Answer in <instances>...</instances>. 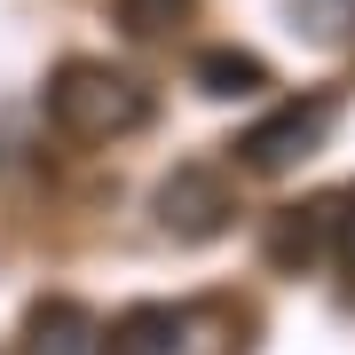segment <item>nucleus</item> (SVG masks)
<instances>
[{
	"instance_id": "obj_1",
	"label": "nucleus",
	"mask_w": 355,
	"mask_h": 355,
	"mask_svg": "<svg viewBox=\"0 0 355 355\" xmlns=\"http://www.w3.org/2000/svg\"><path fill=\"white\" fill-rule=\"evenodd\" d=\"M150 111H158L150 87H142L135 71H119V64H95V55H71V64H55V79H48V119H55L71 142L142 135Z\"/></svg>"
},
{
	"instance_id": "obj_2",
	"label": "nucleus",
	"mask_w": 355,
	"mask_h": 355,
	"mask_svg": "<svg viewBox=\"0 0 355 355\" xmlns=\"http://www.w3.org/2000/svg\"><path fill=\"white\" fill-rule=\"evenodd\" d=\"M331 119H340V103H331V95H292V103L261 111L253 127L237 135V166H245V174H261V182L300 174V166L331 142Z\"/></svg>"
},
{
	"instance_id": "obj_3",
	"label": "nucleus",
	"mask_w": 355,
	"mask_h": 355,
	"mask_svg": "<svg viewBox=\"0 0 355 355\" xmlns=\"http://www.w3.org/2000/svg\"><path fill=\"white\" fill-rule=\"evenodd\" d=\"M158 229L174 245H205V237H221L229 221H237V190H229V174L221 166H205V158H182L174 174L158 182Z\"/></svg>"
},
{
	"instance_id": "obj_4",
	"label": "nucleus",
	"mask_w": 355,
	"mask_h": 355,
	"mask_svg": "<svg viewBox=\"0 0 355 355\" xmlns=\"http://www.w3.org/2000/svg\"><path fill=\"white\" fill-rule=\"evenodd\" d=\"M16 355H111L103 347V324L87 300H32L24 308V340H16Z\"/></svg>"
},
{
	"instance_id": "obj_5",
	"label": "nucleus",
	"mask_w": 355,
	"mask_h": 355,
	"mask_svg": "<svg viewBox=\"0 0 355 355\" xmlns=\"http://www.w3.org/2000/svg\"><path fill=\"white\" fill-rule=\"evenodd\" d=\"M324 253H331V198L284 205V214L268 221V261H277V268H308V261H324Z\"/></svg>"
},
{
	"instance_id": "obj_6",
	"label": "nucleus",
	"mask_w": 355,
	"mask_h": 355,
	"mask_svg": "<svg viewBox=\"0 0 355 355\" xmlns=\"http://www.w3.org/2000/svg\"><path fill=\"white\" fill-rule=\"evenodd\" d=\"M190 308H127L111 331V355H198L190 347Z\"/></svg>"
},
{
	"instance_id": "obj_7",
	"label": "nucleus",
	"mask_w": 355,
	"mask_h": 355,
	"mask_svg": "<svg viewBox=\"0 0 355 355\" xmlns=\"http://www.w3.org/2000/svg\"><path fill=\"white\" fill-rule=\"evenodd\" d=\"M190 79H198V95H214V103H245V95H268V87H277L253 48H198Z\"/></svg>"
},
{
	"instance_id": "obj_8",
	"label": "nucleus",
	"mask_w": 355,
	"mask_h": 355,
	"mask_svg": "<svg viewBox=\"0 0 355 355\" xmlns=\"http://www.w3.org/2000/svg\"><path fill=\"white\" fill-rule=\"evenodd\" d=\"M190 8L198 0H111V16H119L127 40H166L174 24H190Z\"/></svg>"
},
{
	"instance_id": "obj_9",
	"label": "nucleus",
	"mask_w": 355,
	"mask_h": 355,
	"mask_svg": "<svg viewBox=\"0 0 355 355\" xmlns=\"http://www.w3.org/2000/svg\"><path fill=\"white\" fill-rule=\"evenodd\" d=\"M292 16L308 24V40H340L355 24V0H292ZM300 24H292V32H300Z\"/></svg>"
},
{
	"instance_id": "obj_10",
	"label": "nucleus",
	"mask_w": 355,
	"mask_h": 355,
	"mask_svg": "<svg viewBox=\"0 0 355 355\" xmlns=\"http://www.w3.org/2000/svg\"><path fill=\"white\" fill-rule=\"evenodd\" d=\"M331 261H340V277H347V292H355V190L331 198Z\"/></svg>"
}]
</instances>
